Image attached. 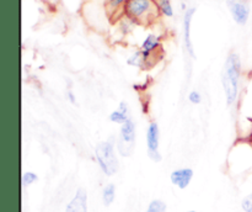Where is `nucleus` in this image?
I'll use <instances>...</instances> for the list:
<instances>
[{
    "label": "nucleus",
    "instance_id": "9b49d317",
    "mask_svg": "<svg viewBox=\"0 0 252 212\" xmlns=\"http://www.w3.org/2000/svg\"><path fill=\"white\" fill-rule=\"evenodd\" d=\"M101 197H102V204L105 205L106 207L111 206L113 204L116 199V186L112 182H108L103 186L102 194H101Z\"/></svg>",
    "mask_w": 252,
    "mask_h": 212
},
{
    "label": "nucleus",
    "instance_id": "f257e3e1",
    "mask_svg": "<svg viewBox=\"0 0 252 212\" xmlns=\"http://www.w3.org/2000/svg\"><path fill=\"white\" fill-rule=\"evenodd\" d=\"M241 80H243V64L240 56L231 52L225 59L223 74H221V85H223L225 103L228 107L238 105L241 93Z\"/></svg>",
    "mask_w": 252,
    "mask_h": 212
},
{
    "label": "nucleus",
    "instance_id": "20e7f679",
    "mask_svg": "<svg viewBox=\"0 0 252 212\" xmlns=\"http://www.w3.org/2000/svg\"><path fill=\"white\" fill-rule=\"evenodd\" d=\"M135 137H137V126L133 118H129L120 128V136L116 141V149L122 157H130L134 150Z\"/></svg>",
    "mask_w": 252,
    "mask_h": 212
},
{
    "label": "nucleus",
    "instance_id": "4468645a",
    "mask_svg": "<svg viewBox=\"0 0 252 212\" xmlns=\"http://www.w3.org/2000/svg\"><path fill=\"white\" fill-rule=\"evenodd\" d=\"M129 115H127V113L122 112L121 110H118V108H116V110H113L112 112L108 115V120L111 121L112 123H116V125H120L122 126L123 123L127 122L128 120H129Z\"/></svg>",
    "mask_w": 252,
    "mask_h": 212
},
{
    "label": "nucleus",
    "instance_id": "7ed1b4c3",
    "mask_svg": "<svg viewBox=\"0 0 252 212\" xmlns=\"http://www.w3.org/2000/svg\"><path fill=\"white\" fill-rule=\"evenodd\" d=\"M95 160L98 168L106 177H112L120 169L117 154H116V144L112 141H101L95 148Z\"/></svg>",
    "mask_w": 252,
    "mask_h": 212
},
{
    "label": "nucleus",
    "instance_id": "1a4fd4ad",
    "mask_svg": "<svg viewBox=\"0 0 252 212\" xmlns=\"http://www.w3.org/2000/svg\"><path fill=\"white\" fill-rule=\"evenodd\" d=\"M65 212H88V192L84 187H79L73 199L65 206Z\"/></svg>",
    "mask_w": 252,
    "mask_h": 212
},
{
    "label": "nucleus",
    "instance_id": "5701e85b",
    "mask_svg": "<svg viewBox=\"0 0 252 212\" xmlns=\"http://www.w3.org/2000/svg\"><path fill=\"white\" fill-rule=\"evenodd\" d=\"M217 1H220V0H217ZM226 1H228V0H226Z\"/></svg>",
    "mask_w": 252,
    "mask_h": 212
},
{
    "label": "nucleus",
    "instance_id": "423d86ee",
    "mask_svg": "<svg viewBox=\"0 0 252 212\" xmlns=\"http://www.w3.org/2000/svg\"><path fill=\"white\" fill-rule=\"evenodd\" d=\"M228 7L236 24L240 26L248 24L250 17V6L245 0H228Z\"/></svg>",
    "mask_w": 252,
    "mask_h": 212
},
{
    "label": "nucleus",
    "instance_id": "aec40b11",
    "mask_svg": "<svg viewBox=\"0 0 252 212\" xmlns=\"http://www.w3.org/2000/svg\"><path fill=\"white\" fill-rule=\"evenodd\" d=\"M118 110H121L122 112L127 113V115H129V105H128L127 101H121L120 104H118Z\"/></svg>",
    "mask_w": 252,
    "mask_h": 212
},
{
    "label": "nucleus",
    "instance_id": "9d476101",
    "mask_svg": "<svg viewBox=\"0 0 252 212\" xmlns=\"http://www.w3.org/2000/svg\"><path fill=\"white\" fill-rule=\"evenodd\" d=\"M162 47L161 37L158 36L155 34H150L143 39L142 44H140V51L147 52V53L153 54V56H157L158 51Z\"/></svg>",
    "mask_w": 252,
    "mask_h": 212
},
{
    "label": "nucleus",
    "instance_id": "f03ea898",
    "mask_svg": "<svg viewBox=\"0 0 252 212\" xmlns=\"http://www.w3.org/2000/svg\"><path fill=\"white\" fill-rule=\"evenodd\" d=\"M123 12L134 24L144 26L154 24L160 15L155 0H128Z\"/></svg>",
    "mask_w": 252,
    "mask_h": 212
},
{
    "label": "nucleus",
    "instance_id": "0eeeda50",
    "mask_svg": "<svg viewBox=\"0 0 252 212\" xmlns=\"http://www.w3.org/2000/svg\"><path fill=\"white\" fill-rule=\"evenodd\" d=\"M194 177V172L192 168L184 167V168H177V169L172 170L170 174V181L174 186L177 189L185 190L189 186L192 179Z\"/></svg>",
    "mask_w": 252,
    "mask_h": 212
},
{
    "label": "nucleus",
    "instance_id": "2eb2a0df",
    "mask_svg": "<svg viewBox=\"0 0 252 212\" xmlns=\"http://www.w3.org/2000/svg\"><path fill=\"white\" fill-rule=\"evenodd\" d=\"M127 64L130 67H135V68H143L145 69L144 61H143L142 53H140V49L134 51L127 59Z\"/></svg>",
    "mask_w": 252,
    "mask_h": 212
},
{
    "label": "nucleus",
    "instance_id": "412c9836",
    "mask_svg": "<svg viewBox=\"0 0 252 212\" xmlns=\"http://www.w3.org/2000/svg\"><path fill=\"white\" fill-rule=\"evenodd\" d=\"M66 100L70 104H76V96L71 89H68V90H66Z\"/></svg>",
    "mask_w": 252,
    "mask_h": 212
},
{
    "label": "nucleus",
    "instance_id": "6e6552de",
    "mask_svg": "<svg viewBox=\"0 0 252 212\" xmlns=\"http://www.w3.org/2000/svg\"><path fill=\"white\" fill-rule=\"evenodd\" d=\"M196 14V7H189L184 15V43L187 54L191 58H194V48L191 39V24Z\"/></svg>",
    "mask_w": 252,
    "mask_h": 212
},
{
    "label": "nucleus",
    "instance_id": "39448f33",
    "mask_svg": "<svg viewBox=\"0 0 252 212\" xmlns=\"http://www.w3.org/2000/svg\"><path fill=\"white\" fill-rule=\"evenodd\" d=\"M147 150L153 162H161L160 153V128L158 122L152 121L147 128Z\"/></svg>",
    "mask_w": 252,
    "mask_h": 212
},
{
    "label": "nucleus",
    "instance_id": "a211bd4d",
    "mask_svg": "<svg viewBox=\"0 0 252 212\" xmlns=\"http://www.w3.org/2000/svg\"><path fill=\"white\" fill-rule=\"evenodd\" d=\"M189 101L192 104V105H199V104L202 103V100H203V98H202V94L199 93L198 90H196V89H193V90H191L189 93Z\"/></svg>",
    "mask_w": 252,
    "mask_h": 212
},
{
    "label": "nucleus",
    "instance_id": "dca6fc26",
    "mask_svg": "<svg viewBox=\"0 0 252 212\" xmlns=\"http://www.w3.org/2000/svg\"><path fill=\"white\" fill-rule=\"evenodd\" d=\"M167 205L162 200L154 199L149 202L145 212H166Z\"/></svg>",
    "mask_w": 252,
    "mask_h": 212
},
{
    "label": "nucleus",
    "instance_id": "ddd939ff",
    "mask_svg": "<svg viewBox=\"0 0 252 212\" xmlns=\"http://www.w3.org/2000/svg\"><path fill=\"white\" fill-rule=\"evenodd\" d=\"M128 0H106V7L110 15L117 14L118 10H125Z\"/></svg>",
    "mask_w": 252,
    "mask_h": 212
},
{
    "label": "nucleus",
    "instance_id": "4be33fe9",
    "mask_svg": "<svg viewBox=\"0 0 252 212\" xmlns=\"http://www.w3.org/2000/svg\"><path fill=\"white\" fill-rule=\"evenodd\" d=\"M185 212H198V211H194V210H189V211H185Z\"/></svg>",
    "mask_w": 252,
    "mask_h": 212
},
{
    "label": "nucleus",
    "instance_id": "f3484780",
    "mask_svg": "<svg viewBox=\"0 0 252 212\" xmlns=\"http://www.w3.org/2000/svg\"><path fill=\"white\" fill-rule=\"evenodd\" d=\"M37 180H38V175H37L34 172H25L21 177L22 186L25 187L31 186V185H33L34 182H37Z\"/></svg>",
    "mask_w": 252,
    "mask_h": 212
},
{
    "label": "nucleus",
    "instance_id": "6ab92c4d",
    "mask_svg": "<svg viewBox=\"0 0 252 212\" xmlns=\"http://www.w3.org/2000/svg\"><path fill=\"white\" fill-rule=\"evenodd\" d=\"M240 206L244 212H252V191L241 200Z\"/></svg>",
    "mask_w": 252,
    "mask_h": 212
},
{
    "label": "nucleus",
    "instance_id": "f8f14e48",
    "mask_svg": "<svg viewBox=\"0 0 252 212\" xmlns=\"http://www.w3.org/2000/svg\"><path fill=\"white\" fill-rule=\"evenodd\" d=\"M158 5V9H159L160 15L165 17H172L175 15L174 6H172L171 0H155Z\"/></svg>",
    "mask_w": 252,
    "mask_h": 212
}]
</instances>
